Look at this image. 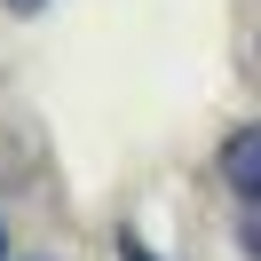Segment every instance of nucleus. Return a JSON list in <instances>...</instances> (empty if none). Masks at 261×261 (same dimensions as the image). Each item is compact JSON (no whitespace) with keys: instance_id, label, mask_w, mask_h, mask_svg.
I'll list each match as a JSON object with an SVG mask.
<instances>
[{"instance_id":"obj_1","label":"nucleus","mask_w":261,"mask_h":261,"mask_svg":"<svg viewBox=\"0 0 261 261\" xmlns=\"http://www.w3.org/2000/svg\"><path fill=\"white\" fill-rule=\"evenodd\" d=\"M222 182H229L238 206L261 198V127H229V143H222Z\"/></svg>"},{"instance_id":"obj_2","label":"nucleus","mask_w":261,"mask_h":261,"mask_svg":"<svg viewBox=\"0 0 261 261\" xmlns=\"http://www.w3.org/2000/svg\"><path fill=\"white\" fill-rule=\"evenodd\" d=\"M119 261H159V245L135 238V229H119Z\"/></svg>"},{"instance_id":"obj_4","label":"nucleus","mask_w":261,"mask_h":261,"mask_svg":"<svg viewBox=\"0 0 261 261\" xmlns=\"http://www.w3.org/2000/svg\"><path fill=\"white\" fill-rule=\"evenodd\" d=\"M0 261H8V222H0Z\"/></svg>"},{"instance_id":"obj_3","label":"nucleus","mask_w":261,"mask_h":261,"mask_svg":"<svg viewBox=\"0 0 261 261\" xmlns=\"http://www.w3.org/2000/svg\"><path fill=\"white\" fill-rule=\"evenodd\" d=\"M8 16H48V0H0Z\"/></svg>"}]
</instances>
